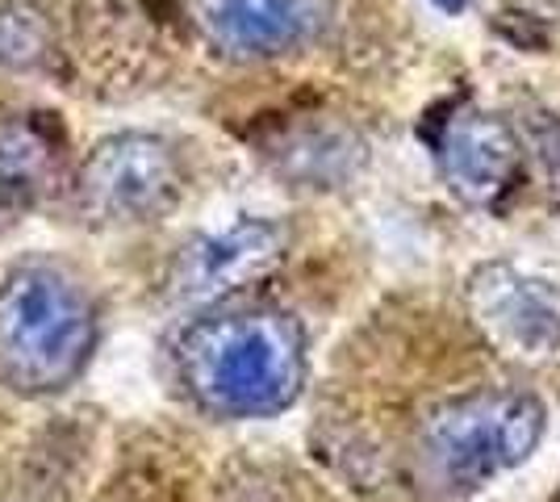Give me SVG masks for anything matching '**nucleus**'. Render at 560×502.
Here are the masks:
<instances>
[{"label":"nucleus","mask_w":560,"mask_h":502,"mask_svg":"<svg viewBox=\"0 0 560 502\" xmlns=\"http://www.w3.org/2000/svg\"><path fill=\"white\" fill-rule=\"evenodd\" d=\"M185 398L210 419H272L302 398L310 339L302 318L272 302H218L172 343Z\"/></svg>","instance_id":"f257e3e1"},{"label":"nucleus","mask_w":560,"mask_h":502,"mask_svg":"<svg viewBox=\"0 0 560 502\" xmlns=\"http://www.w3.org/2000/svg\"><path fill=\"white\" fill-rule=\"evenodd\" d=\"M101 348V302L59 260H22L0 272V385L55 398L80 382Z\"/></svg>","instance_id":"f03ea898"},{"label":"nucleus","mask_w":560,"mask_h":502,"mask_svg":"<svg viewBox=\"0 0 560 502\" xmlns=\"http://www.w3.org/2000/svg\"><path fill=\"white\" fill-rule=\"evenodd\" d=\"M548 407L527 389H472L447 398L422 423V453L452 486H486L536 456Z\"/></svg>","instance_id":"7ed1b4c3"},{"label":"nucleus","mask_w":560,"mask_h":502,"mask_svg":"<svg viewBox=\"0 0 560 502\" xmlns=\"http://www.w3.org/2000/svg\"><path fill=\"white\" fill-rule=\"evenodd\" d=\"M185 185L188 172L176 143L151 130H117L84 151L71 176V197L89 226L117 231L172 214Z\"/></svg>","instance_id":"20e7f679"},{"label":"nucleus","mask_w":560,"mask_h":502,"mask_svg":"<svg viewBox=\"0 0 560 502\" xmlns=\"http://www.w3.org/2000/svg\"><path fill=\"white\" fill-rule=\"evenodd\" d=\"M293 235L277 218H238L222 231L188 240L167 268V297L176 306L206 311L234 302L243 289L259 285L289 260Z\"/></svg>","instance_id":"39448f33"},{"label":"nucleus","mask_w":560,"mask_h":502,"mask_svg":"<svg viewBox=\"0 0 560 502\" xmlns=\"http://www.w3.org/2000/svg\"><path fill=\"white\" fill-rule=\"evenodd\" d=\"M465 306L481 335L518 364L560 360V289L511 260H481L465 277Z\"/></svg>","instance_id":"423d86ee"},{"label":"nucleus","mask_w":560,"mask_h":502,"mask_svg":"<svg viewBox=\"0 0 560 502\" xmlns=\"http://www.w3.org/2000/svg\"><path fill=\"white\" fill-rule=\"evenodd\" d=\"M185 22L226 59H280L327 38L335 0H180Z\"/></svg>","instance_id":"0eeeda50"},{"label":"nucleus","mask_w":560,"mask_h":502,"mask_svg":"<svg viewBox=\"0 0 560 502\" xmlns=\"http://www.w3.org/2000/svg\"><path fill=\"white\" fill-rule=\"evenodd\" d=\"M440 176L468 210H498L523 172V135L486 109H460L444 118L435 139Z\"/></svg>","instance_id":"6e6552de"},{"label":"nucleus","mask_w":560,"mask_h":502,"mask_svg":"<svg viewBox=\"0 0 560 502\" xmlns=\"http://www.w3.org/2000/svg\"><path fill=\"white\" fill-rule=\"evenodd\" d=\"M68 139L50 114L0 118V210H34L63 185Z\"/></svg>","instance_id":"1a4fd4ad"},{"label":"nucleus","mask_w":560,"mask_h":502,"mask_svg":"<svg viewBox=\"0 0 560 502\" xmlns=\"http://www.w3.org/2000/svg\"><path fill=\"white\" fill-rule=\"evenodd\" d=\"M59 55V22L47 0H0V72H43Z\"/></svg>","instance_id":"9d476101"},{"label":"nucleus","mask_w":560,"mask_h":502,"mask_svg":"<svg viewBox=\"0 0 560 502\" xmlns=\"http://www.w3.org/2000/svg\"><path fill=\"white\" fill-rule=\"evenodd\" d=\"M523 135H527L523 155H532V164H536L539 189H544L548 201L560 206V118L557 114H536Z\"/></svg>","instance_id":"9b49d317"},{"label":"nucleus","mask_w":560,"mask_h":502,"mask_svg":"<svg viewBox=\"0 0 560 502\" xmlns=\"http://www.w3.org/2000/svg\"><path fill=\"white\" fill-rule=\"evenodd\" d=\"M440 13H447V17H456V13H465L468 9V0H431Z\"/></svg>","instance_id":"f8f14e48"}]
</instances>
